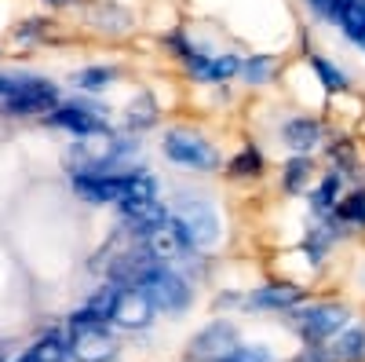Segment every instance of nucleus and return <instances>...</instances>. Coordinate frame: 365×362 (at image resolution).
<instances>
[{"mask_svg":"<svg viewBox=\"0 0 365 362\" xmlns=\"http://www.w3.org/2000/svg\"><path fill=\"white\" fill-rule=\"evenodd\" d=\"M282 139H285V146L292 150V154H311V150L325 139V129L314 117H292V121H285Z\"/></svg>","mask_w":365,"mask_h":362,"instance_id":"12","label":"nucleus"},{"mask_svg":"<svg viewBox=\"0 0 365 362\" xmlns=\"http://www.w3.org/2000/svg\"><path fill=\"white\" fill-rule=\"evenodd\" d=\"M154 300H150L139 286H120L117 289V300H113V311H110V322L120 326V329H146L154 322Z\"/></svg>","mask_w":365,"mask_h":362,"instance_id":"6","label":"nucleus"},{"mask_svg":"<svg viewBox=\"0 0 365 362\" xmlns=\"http://www.w3.org/2000/svg\"><path fill=\"white\" fill-rule=\"evenodd\" d=\"M168 223L175 227V234L182 238L187 249L216 246V238H220V220L212 213V205H205V201H182V208L175 216H168Z\"/></svg>","mask_w":365,"mask_h":362,"instance_id":"2","label":"nucleus"},{"mask_svg":"<svg viewBox=\"0 0 365 362\" xmlns=\"http://www.w3.org/2000/svg\"><path fill=\"white\" fill-rule=\"evenodd\" d=\"M48 125L66 129V132H77V136H106V132H110L106 117H99L91 106H81V103L55 106V110L48 114Z\"/></svg>","mask_w":365,"mask_h":362,"instance_id":"10","label":"nucleus"},{"mask_svg":"<svg viewBox=\"0 0 365 362\" xmlns=\"http://www.w3.org/2000/svg\"><path fill=\"white\" fill-rule=\"evenodd\" d=\"M311 66H314V74H318V81L325 84V92H347V77L329 63V59H322V55H314L311 59Z\"/></svg>","mask_w":365,"mask_h":362,"instance_id":"24","label":"nucleus"},{"mask_svg":"<svg viewBox=\"0 0 365 362\" xmlns=\"http://www.w3.org/2000/svg\"><path fill=\"white\" fill-rule=\"evenodd\" d=\"M365 358V326H344L329 348V362H358Z\"/></svg>","mask_w":365,"mask_h":362,"instance_id":"14","label":"nucleus"},{"mask_svg":"<svg viewBox=\"0 0 365 362\" xmlns=\"http://www.w3.org/2000/svg\"><path fill=\"white\" fill-rule=\"evenodd\" d=\"M340 198H344V172L332 169V172L322 179V183H318V191L311 194V205H314V213H318L322 220H329Z\"/></svg>","mask_w":365,"mask_h":362,"instance_id":"15","label":"nucleus"},{"mask_svg":"<svg viewBox=\"0 0 365 362\" xmlns=\"http://www.w3.org/2000/svg\"><path fill=\"white\" fill-rule=\"evenodd\" d=\"M227 362H274V355H270L267 348H241V344H237Z\"/></svg>","mask_w":365,"mask_h":362,"instance_id":"26","label":"nucleus"},{"mask_svg":"<svg viewBox=\"0 0 365 362\" xmlns=\"http://www.w3.org/2000/svg\"><path fill=\"white\" fill-rule=\"evenodd\" d=\"M347 308L340 304H307V308H289V322L292 329L303 337V341H311V344H325L329 337H336L340 329L347 326Z\"/></svg>","mask_w":365,"mask_h":362,"instance_id":"1","label":"nucleus"},{"mask_svg":"<svg viewBox=\"0 0 365 362\" xmlns=\"http://www.w3.org/2000/svg\"><path fill=\"white\" fill-rule=\"evenodd\" d=\"M274 70H278V63H274L270 55H252V59H241V74H245V81L252 84H263L274 77Z\"/></svg>","mask_w":365,"mask_h":362,"instance_id":"23","label":"nucleus"},{"mask_svg":"<svg viewBox=\"0 0 365 362\" xmlns=\"http://www.w3.org/2000/svg\"><path fill=\"white\" fill-rule=\"evenodd\" d=\"M299 300H303V289H299V286H292V282H270V286H263V289L252 293L249 304H252V308H278V311H289V308L299 304Z\"/></svg>","mask_w":365,"mask_h":362,"instance_id":"13","label":"nucleus"},{"mask_svg":"<svg viewBox=\"0 0 365 362\" xmlns=\"http://www.w3.org/2000/svg\"><path fill=\"white\" fill-rule=\"evenodd\" d=\"M11 88H15V81H11V77H0V96H8Z\"/></svg>","mask_w":365,"mask_h":362,"instance_id":"27","label":"nucleus"},{"mask_svg":"<svg viewBox=\"0 0 365 362\" xmlns=\"http://www.w3.org/2000/svg\"><path fill=\"white\" fill-rule=\"evenodd\" d=\"M154 121H158V103H154V96H135V103L125 110V125L128 129H150V125H154Z\"/></svg>","mask_w":365,"mask_h":362,"instance_id":"20","label":"nucleus"},{"mask_svg":"<svg viewBox=\"0 0 365 362\" xmlns=\"http://www.w3.org/2000/svg\"><path fill=\"white\" fill-rule=\"evenodd\" d=\"M358 44H361V48H365V29H361V34H358Z\"/></svg>","mask_w":365,"mask_h":362,"instance_id":"29","label":"nucleus"},{"mask_svg":"<svg viewBox=\"0 0 365 362\" xmlns=\"http://www.w3.org/2000/svg\"><path fill=\"white\" fill-rule=\"evenodd\" d=\"M259 172H263V158H259L256 146H241V154L227 165V176L230 179H256Z\"/></svg>","mask_w":365,"mask_h":362,"instance_id":"21","label":"nucleus"},{"mask_svg":"<svg viewBox=\"0 0 365 362\" xmlns=\"http://www.w3.org/2000/svg\"><path fill=\"white\" fill-rule=\"evenodd\" d=\"M237 348V333L230 322H212L208 329H201V333L190 341V358L197 362H227Z\"/></svg>","mask_w":365,"mask_h":362,"instance_id":"8","label":"nucleus"},{"mask_svg":"<svg viewBox=\"0 0 365 362\" xmlns=\"http://www.w3.org/2000/svg\"><path fill=\"white\" fill-rule=\"evenodd\" d=\"M55 106H58V88L51 81H15V88L0 103V110L11 117H44Z\"/></svg>","mask_w":365,"mask_h":362,"instance_id":"3","label":"nucleus"},{"mask_svg":"<svg viewBox=\"0 0 365 362\" xmlns=\"http://www.w3.org/2000/svg\"><path fill=\"white\" fill-rule=\"evenodd\" d=\"M51 8H66V4H81V0H48Z\"/></svg>","mask_w":365,"mask_h":362,"instance_id":"28","label":"nucleus"},{"mask_svg":"<svg viewBox=\"0 0 365 362\" xmlns=\"http://www.w3.org/2000/svg\"><path fill=\"white\" fill-rule=\"evenodd\" d=\"M139 249H143L146 260H154L158 267H168L172 260H179L182 253H187V246H182V238L175 234L172 223H161V227H154V231L139 234Z\"/></svg>","mask_w":365,"mask_h":362,"instance_id":"11","label":"nucleus"},{"mask_svg":"<svg viewBox=\"0 0 365 362\" xmlns=\"http://www.w3.org/2000/svg\"><path fill=\"white\" fill-rule=\"evenodd\" d=\"M165 154H168V161H175V165L205 169V172L220 165L216 146H212L201 132H194V129H172V132L165 136Z\"/></svg>","mask_w":365,"mask_h":362,"instance_id":"4","label":"nucleus"},{"mask_svg":"<svg viewBox=\"0 0 365 362\" xmlns=\"http://www.w3.org/2000/svg\"><path fill=\"white\" fill-rule=\"evenodd\" d=\"M336 22L344 26V34L351 41H358V34L365 29V0H347V4L340 8V15H336Z\"/></svg>","mask_w":365,"mask_h":362,"instance_id":"22","label":"nucleus"},{"mask_svg":"<svg viewBox=\"0 0 365 362\" xmlns=\"http://www.w3.org/2000/svg\"><path fill=\"white\" fill-rule=\"evenodd\" d=\"M139 289L154 300V308H161V311H179V308L190 304V286L179 275H172L168 267H150L139 278Z\"/></svg>","mask_w":365,"mask_h":362,"instance_id":"5","label":"nucleus"},{"mask_svg":"<svg viewBox=\"0 0 365 362\" xmlns=\"http://www.w3.org/2000/svg\"><path fill=\"white\" fill-rule=\"evenodd\" d=\"M70 358L73 362H113L117 341L106 326H88L70 337Z\"/></svg>","mask_w":365,"mask_h":362,"instance_id":"9","label":"nucleus"},{"mask_svg":"<svg viewBox=\"0 0 365 362\" xmlns=\"http://www.w3.org/2000/svg\"><path fill=\"white\" fill-rule=\"evenodd\" d=\"M154 194H158L154 176L128 172V179H125V201H120L117 208H125V205H146V201H154Z\"/></svg>","mask_w":365,"mask_h":362,"instance_id":"18","label":"nucleus"},{"mask_svg":"<svg viewBox=\"0 0 365 362\" xmlns=\"http://www.w3.org/2000/svg\"><path fill=\"white\" fill-rule=\"evenodd\" d=\"M125 179L128 172H84L73 176V191L91 205H120L125 201Z\"/></svg>","mask_w":365,"mask_h":362,"instance_id":"7","label":"nucleus"},{"mask_svg":"<svg viewBox=\"0 0 365 362\" xmlns=\"http://www.w3.org/2000/svg\"><path fill=\"white\" fill-rule=\"evenodd\" d=\"M113 77H117V74H113L110 66H88V70L77 74V84L84 88V92H103Z\"/></svg>","mask_w":365,"mask_h":362,"instance_id":"25","label":"nucleus"},{"mask_svg":"<svg viewBox=\"0 0 365 362\" xmlns=\"http://www.w3.org/2000/svg\"><path fill=\"white\" fill-rule=\"evenodd\" d=\"M332 223L340 227H365V191H351L332 208Z\"/></svg>","mask_w":365,"mask_h":362,"instance_id":"16","label":"nucleus"},{"mask_svg":"<svg viewBox=\"0 0 365 362\" xmlns=\"http://www.w3.org/2000/svg\"><path fill=\"white\" fill-rule=\"evenodd\" d=\"M19 362H29V358H26V355H22V358H19Z\"/></svg>","mask_w":365,"mask_h":362,"instance_id":"30","label":"nucleus"},{"mask_svg":"<svg viewBox=\"0 0 365 362\" xmlns=\"http://www.w3.org/2000/svg\"><path fill=\"white\" fill-rule=\"evenodd\" d=\"M26 358L29 362H66L70 358V341L58 337V333H48V337H41L34 348L26 351Z\"/></svg>","mask_w":365,"mask_h":362,"instance_id":"17","label":"nucleus"},{"mask_svg":"<svg viewBox=\"0 0 365 362\" xmlns=\"http://www.w3.org/2000/svg\"><path fill=\"white\" fill-rule=\"evenodd\" d=\"M311 176H314V165H311V158L307 154H296L289 165H285V191L289 194H299V191H307L311 187Z\"/></svg>","mask_w":365,"mask_h":362,"instance_id":"19","label":"nucleus"}]
</instances>
